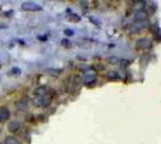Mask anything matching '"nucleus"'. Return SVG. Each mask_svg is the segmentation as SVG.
I'll list each match as a JSON object with an SVG mask.
<instances>
[{
    "label": "nucleus",
    "mask_w": 161,
    "mask_h": 144,
    "mask_svg": "<svg viewBox=\"0 0 161 144\" xmlns=\"http://www.w3.org/2000/svg\"><path fill=\"white\" fill-rule=\"evenodd\" d=\"M22 9L24 11H40L42 10V7L37 5L36 3H33V1H25L22 4Z\"/></svg>",
    "instance_id": "f257e3e1"
},
{
    "label": "nucleus",
    "mask_w": 161,
    "mask_h": 144,
    "mask_svg": "<svg viewBox=\"0 0 161 144\" xmlns=\"http://www.w3.org/2000/svg\"><path fill=\"white\" fill-rule=\"evenodd\" d=\"M51 103V99L45 96V97H36L33 100V105L36 107H47Z\"/></svg>",
    "instance_id": "f03ea898"
},
{
    "label": "nucleus",
    "mask_w": 161,
    "mask_h": 144,
    "mask_svg": "<svg viewBox=\"0 0 161 144\" xmlns=\"http://www.w3.org/2000/svg\"><path fill=\"white\" fill-rule=\"evenodd\" d=\"M47 93H48V90H47V88L45 85H40L34 90V95L36 96V97H45V96L47 95Z\"/></svg>",
    "instance_id": "7ed1b4c3"
},
{
    "label": "nucleus",
    "mask_w": 161,
    "mask_h": 144,
    "mask_svg": "<svg viewBox=\"0 0 161 144\" xmlns=\"http://www.w3.org/2000/svg\"><path fill=\"white\" fill-rule=\"evenodd\" d=\"M7 129H9L10 132H17L21 129V124L17 120H12V121H10V124L7 125Z\"/></svg>",
    "instance_id": "20e7f679"
},
{
    "label": "nucleus",
    "mask_w": 161,
    "mask_h": 144,
    "mask_svg": "<svg viewBox=\"0 0 161 144\" xmlns=\"http://www.w3.org/2000/svg\"><path fill=\"white\" fill-rule=\"evenodd\" d=\"M11 113H10V110L7 109L6 107H1L0 108V121H5V120H7L10 118Z\"/></svg>",
    "instance_id": "39448f33"
},
{
    "label": "nucleus",
    "mask_w": 161,
    "mask_h": 144,
    "mask_svg": "<svg viewBox=\"0 0 161 144\" xmlns=\"http://www.w3.org/2000/svg\"><path fill=\"white\" fill-rule=\"evenodd\" d=\"M27 105H28L27 100H21L18 102H16V107H17V109H19V110H24L27 108Z\"/></svg>",
    "instance_id": "423d86ee"
},
{
    "label": "nucleus",
    "mask_w": 161,
    "mask_h": 144,
    "mask_svg": "<svg viewBox=\"0 0 161 144\" xmlns=\"http://www.w3.org/2000/svg\"><path fill=\"white\" fill-rule=\"evenodd\" d=\"M4 144H19V142L17 141V138L12 137V136H7L4 141Z\"/></svg>",
    "instance_id": "0eeeda50"
},
{
    "label": "nucleus",
    "mask_w": 161,
    "mask_h": 144,
    "mask_svg": "<svg viewBox=\"0 0 161 144\" xmlns=\"http://www.w3.org/2000/svg\"><path fill=\"white\" fill-rule=\"evenodd\" d=\"M146 18H147V13L144 12V11L137 12V13H136V17H135L136 21H143V19H146Z\"/></svg>",
    "instance_id": "6e6552de"
},
{
    "label": "nucleus",
    "mask_w": 161,
    "mask_h": 144,
    "mask_svg": "<svg viewBox=\"0 0 161 144\" xmlns=\"http://www.w3.org/2000/svg\"><path fill=\"white\" fill-rule=\"evenodd\" d=\"M108 78L109 79H119V76H118V73H117L116 71H112L111 73L108 75Z\"/></svg>",
    "instance_id": "1a4fd4ad"
},
{
    "label": "nucleus",
    "mask_w": 161,
    "mask_h": 144,
    "mask_svg": "<svg viewBox=\"0 0 161 144\" xmlns=\"http://www.w3.org/2000/svg\"><path fill=\"white\" fill-rule=\"evenodd\" d=\"M21 72H22V71H21L19 67H12V69H11V73H12V75H21Z\"/></svg>",
    "instance_id": "9d476101"
},
{
    "label": "nucleus",
    "mask_w": 161,
    "mask_h": 144,
    "mask_svg": "<svg viewBox=\"0 0 161 144\" xmlns=\"http://www.w3.org/2000/svg\"><path fill=\"white\" fill-rule=\"evenodd\" d=\"M70 19L74 21V22H78V21L80 19V17H79V16H77V14H75V13H72V14L70 16Z\"/></svg>",
    "instance_id": "9b49d317"
},
{
    "label": "nucleus",
    "mask_w": 161,
    "mask_h": 144,
    "mask_svg": "<svg viewBox=\"0 0 161 144\" xmlns=\"http://www.w3.org/2000/svg\"><path fill=\"white\" fill-rule=\"evenodd\" d=\"M50 75H52V76H58L59 73H60V71H57V70H48L47 71Z\"/></svg>",
    "instance_id": "f8f14e48"
},
{
    "label": "nucleus",
    "mask_w": 161,
    "mask_h": 144,
    "mask_svg": "<svg viewBox=\"0 0 161 144\" xmlns=\"http://www.w3.org/2000/svg\"><path fill=\"white\" fill-rule=\"evenodd\" d=\"M64 33H65L67 36H71V35H74V31H72V30H70V29H66L65 31H64Z\"/></svg>",
    "instance_id": "ddd939ff"
},
{
    "label": "nucleus",
    "mask_w": 161,
    "mask_h": 144,
    "mask_svg": "<svg viewBox=\"0 0 161 144\" xmlns=\"http://www.w3.org/2000/svg\"><path fill=\"white\" fill-rule=\"evenodd\" d=\"M61 43H63V46H69V41H67V40H63V41H61Z\"/></svg>",
    "instance_id": "4468645a"
},
{
    "label": "nucleus",
    "mask_w": 161,
    "mask_h": 144,
    "mask_svg": "<svg viewBox=\"0 0 161 144\" xmlns=\"http://www.w3.org/2000/svg\"><path fill=\"white\" fill-rule=\"evenodd\" d=\"M0 132H1V130H0Z\"/></svg>",
    "instance_id": "2eb2a0df"
}]
</instances>
